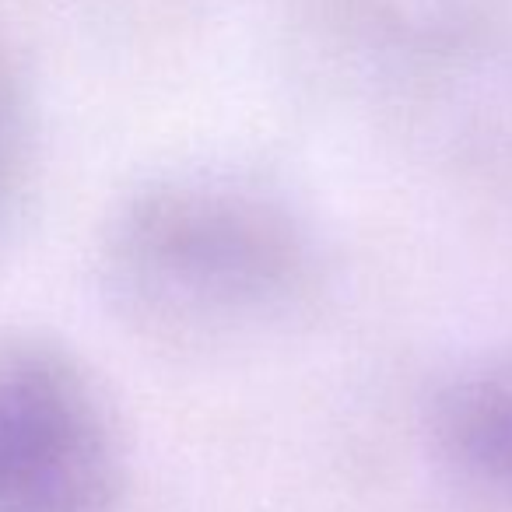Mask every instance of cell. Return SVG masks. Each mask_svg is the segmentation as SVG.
<instances>
[{"label": "cell", "instance_id": "6da1fadb", "mask_svg": "<svg viewBox=\"0 0 512 512\" xmlns=\"http://www.w3.org/2000/svg\"><path fill=\"white\" fill-rule=\"evenodd\" d=\"M102 267L127 320L193 334L274 306L299 271V242L260 200L165 186L123 207Z\"/></svg>", "mask_w": 512, "mask_h": 512}, {"label": "cell", "instance_id": "7a4b0ae2", "mask_svg": "<svg viewBox=\"0 0 512 512\" xmlns=\"http://www.w3.org/2000/svg\"><path fill=\"white\" fill-rule=\"evenodd\" d=\"M120 491V428L85 362L0 330V512H116Z\"/></svg>", "mask_w": 512, "mask_h": 512}, {"label": "cell", "instance_id": "3957f363", "mask_svg": "<svg viewBox=\"0 0 512 512\" xmlns=\"http://www.w3.org/2000/svg\"><path fill=\"white\" fill-rule=\"evenodd\" d=\"M29 176V116L15 67L0 53V239L11 232Z\"/></svg>", "mask_w": 512, "mask_h": 512}, {"label": "cell", "instance_id": "277c9868", "mask_svg": "<svg viewBox=\"0 0 512 512\" xmlns=\"http://www.w3.org/2000/svg\"><path fill=\"white\" fill-rule=\"evenodd\" d=\"M463 435L474 442L477 456L505 463L512 470V390H481L463 404Z\"/></svg>", "mask_w": 512, "mask_h": 512}]
</instances>
